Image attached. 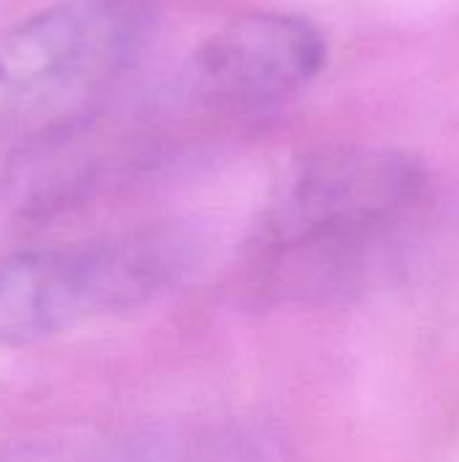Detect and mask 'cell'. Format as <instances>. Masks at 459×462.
I'll list each match as a JSON object with an SVG mask.
<instances>
[{
    "mask_svg": "<svg viewBox=\"0 0 459 462\" xmlns=\"http://www.w3.org/2000/svg\"><path fill=\"white\" fill-rule=\"evenodd\" d=\"M422 198L425 173L400 152L330 146L303 154L265 208L252 290L271 303L322 306L381 287Z\"/></svg>",
    "mask_w": 459,
    "mask_h": 462,
    "instance_id": "obj_1",
    "label": "cell"
},
{
    "mask_svg": "<svg viewBox=\"0 0 459 462\" xmlns=\"http://www.w3.org/2000/svg\"><path fill=\"white\" fill-rule=\"evenodd\" d=\"M243 428H81L0 447V462H260Z\"/></svg>",
    "mask_w": 459,
    "mask_h": 462,
    "instance_id": "obj_6",
    "label": "cell"
},
{
    "mask_svg": "<svg viewBox=\"0 0 459 462\" xmlns=\"http://www.w3.org/2000/svg\"><path fill=\"white\" fill-rule=\"evenodd\" d=\"M325 62L327 41L314 22L284 11H254L192 49L179 89L203 114L254 116L303 92Z\"/></svg>",
    "mask_w": 459,
    "mask_h": 462,
    "instance_id": "obj_4",
    "label": "cell"
},
{
    "mask_svg": "<svg viewBox=\"0 0 459 462\" xmlns=\"http://www.w3.org/2000/svg\"><path fill=\"white\" fill-rule=\"evenodd\" d=\"M149 152L95 111L16 141L0 171V195L16 217L49 219L138 171Z\"/></svg>",
    "mask_w": 459,
    "mask_h": 462,
    "instance_id": "obj_5",
    "label": "cell"
},
{
    "mask_svg": "<svg viewBox=\"0 0 459 462\" xmlns=\"http://www.w3.org/2000/svg\"><path fill=\"white\" fill-rule=\"evenodd\" d=\"M181 254L162 236L19 252L0 263V344L24 346L133 311L165 292Z\"/></svg>",
    "mask_w": 459,
    "mask_h": 462,
    "instance_id": "obj_3",
    "label": "cell"
},
{
    "mask_svg": "<svg viewBox=\"0 0 459 462\" xmlns=\"http://www.w3.org/2000/svg\"><path fill=\"white\" fill-rule=\"evenodd\" d=\"M151 0H60L0 32V138H30L97 111L146 49Z\"/></svg>",
    "mask_w": 459,
    "mask_h": 462,
    "instance_id": "obj_2",
    "label": "cell"
}]
</instances>
